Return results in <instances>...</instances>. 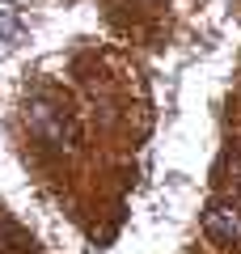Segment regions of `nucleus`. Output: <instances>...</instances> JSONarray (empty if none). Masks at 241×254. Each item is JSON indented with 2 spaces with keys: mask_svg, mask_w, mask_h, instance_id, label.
<instances>
[{
  "mask_svg": "<svg viewBox=\"0 0 241 254\" xmlns=\"http://www.w3.org/2000/svg\"><path fill=\"white\" fill-rule=\"evenodd\" d=\"M26 123H30V131H34L43 144H51V148L68 144V119H63V110L51 106V102H34V106L26 110Z\"/></svg>",
  "mask_w": 241,
  "mask_h": 254,
  "instance_id": "f257e3e1",
  "label": "nucleus"
},
{
  "mask_svg": "<svg viewBox=\"0 0 241 254\" xmlns=\"http://www.w3.org/2000/svg\"><path fill=\"white\" fill-rule=\"evenodd\" d=\"M203 229H207L212 242L237 246L241 242V208L237 203H212V208L203 212Z\"/></svg>",
  "mask_w": 241,
  "mask_h": 254,
  "instance_id": "f03ea898",
  "label": "nucleus"
},
{
  "mask_svg": "<svg viewBox=\"0 0 241 254\" xmlns=\"http://www.w3.org/2000/svg\"><path fill=\"white\" fill-rule=\"evenodd\" d=\"M9 34H17V17L13 13H0V38H9Z\"/></svg>",
  "mask_w": 241,
  "mask_h": 254,
  "instance_id": "7ed1b4c3",
  "label": "nucleus"
}]
</instances>
